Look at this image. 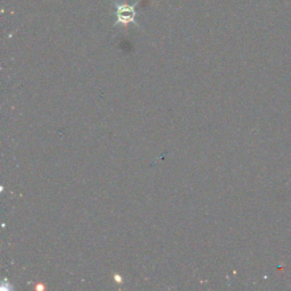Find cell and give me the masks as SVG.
<instances>
[{
	"instance_id": "obj_1",
	"label": "cell",
	"mask_w": 291,
	"mask_h": 291,
	"mask_svg": "<svg viewBox=\"0 0 291 291\" xmlns=\"http://www.w3.org/2000/svg\"><path fill=\"white\" fill-rule=\"evenodd\" d=\"M116 16H118V22L121 24L134 22L135 7L129 6V5H118L116 6Z\"/></svg>"
}]
</instances>
